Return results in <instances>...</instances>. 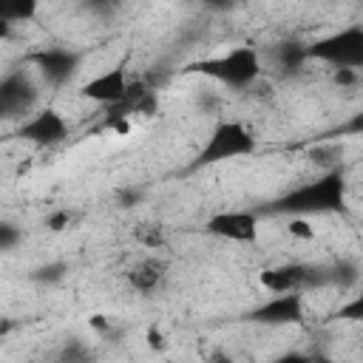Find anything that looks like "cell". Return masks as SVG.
<instances>
[{"label":"cell","mask_w":363,"mask_h":363,"mask_svg":"<svg viewBox=\"0 0 363 363\" xmlns=\"http://www.w3.org/2000/svg\"><path fill=\"white\" fill-rule=\"evenodd\" d=\"M23 241V230L14 221H0V252H11Z\"/></svg>","instance_id":"15"},{"label":"cell","mask_w":363,"mask_h":363,"mask_svg":"<svg viewBox=\"0 0 363 363\" xmlns=\"http://www.w3.org/2000/svg\"><path fill=\"white\" fill-rule=\"evenodd\" d=\"M309 159H312L315 164H329V159H340V162H343V147H337V145L315 147V150H309ZM329 167H332V164H329Z\"/></svg>","instance_id":"17"},{"label":"cell","mask_w":363,"mask_h":363,"mask_svg":"<svg viewBox=\"0 0 363 363\" xmlns=\"http://www.w3.org/2000/svg\"><path fill=\"white\" fill-rule=\"evenodd\" d=\"M289 233L298 235V238H312V235H315L303 216H292V221H289Z\"/></svg>","instance_id":"20"},{"label":"cell","mask_w":363,"mask_h":363,"mask_svg":"<svg viewBox=\"0 0 363 363\" xmlns=\"http://www.w3.org/2000/svg\"><path fill=\"white\" fill-rule=\"evenodd\" d=\"M255 150H258V139L244 122L221 119L210 130L207 142L199 147V153L193 156L187 170H201V167H213V164L233 162V159H241V156H252Z\"/></svg>","instance_id":"3"},{"label":"cell","mask_w":363,"mask_h":363,"mask_svg":"<svg viewBox=\"0 0 363 363\" xmlns=\"http://www.w3.org/2000/svg\"><path fill=\"white\" fill-rule=\"evenodd\" d=\"M269 216H329V213H346V173L340 167H329L320 176L289 187L278 199H272L264 210Z\"/></svg>","instance_id":"1"},{"label":"cell","mask_w":363,"mask_h":363,"mask_svg":"<svg viewBox=\"0 0 363 363\" xmlns=\"http://www.w3.org/2000/svg\"><path fill=\"white\" fill-rule=\"evenodd\" d=\"M60 357H62V360H85V357H88V349H82L77 340H71V346H65V349L60 352Z\"/></svg>","instance_id":"21"},{"label":"cell","mask_w":363,"mask_h":363,"mask_svg":"<svg viewBox=\"0 0 363 363\" xmlns=\"http://www.w3.org/2000/svg\"><path fill=\"white\" fill-rule=\"evenodd\" d=\"M147 343H150L153 349H162V346H164V337H162V332H159L156 326H150V332H147Z\"/></svg>","instance_id":"23"},{"label":"cell","mask_w":363,"mask_h":363,"mask_svg":"<svg viewBox=\"0 0 363 363\" xmlns=\"http://www.w3.org/2000/svg\"><path fill=\"white\" fill-rule=\"evenodd\" d=\"M68 224H71V213H68V210H54V213L45 218V227L54 230V233L62 230V227H68Z\"/></svg>","instance_id":"19"},{"label":"cell","mask_w":363,"mask_h":363,"mask_svg":"<svg viewBox=\"0 0 363 363\" xmlns=\"http://www.w3.org/2000/svg\"><path fill=\"white\" fill-rule=\"evenodd\" d=\"M37 102V88L23 68L0 77V119H23Z\"/></svg>","instance_id":"8"},{"label":"cell","mask_w":363,"mask_h":363,"mask_svg":"<svg viewBox=\"0 0 363 363\" xmlns=\"http://www.w3.org/2000/svg\"><path fill=\"white\" fill-rule=\"evenodd\" d=\"M26 62H28L31 68H37V74H40L48 85L60 88V85L71 82L74 74L79 71L82 54H79L77 48H65V45H43V48L31 51V54L26 57Z\"/></svg>","instance_id":"5"},{"label":"cell","mask_w":363,"mask_h":363,"mask_svg":"<svg viewBox=\"0 0 363 363\" xmlns=\"http://www.w3.org/2000/svg\"><path fill=\"white\" fill-rule=\"evenodd\" d=\"M332 82L346 91V88H357L360 85V68H332Z\"/></svg>","instance_id":"16"},{"label":"cell","mask_w":363,"mask_h":363,"mask_svg":"<svg viewBox=\"0 0 363 363\" xmlns=\"http://www.w3.org/2000/svg\"><path fill=\"white\" fill-rule=\"evenodd\" d=\"M187 74H201V77H210L216 79L218 85L224 88H233V91H247L258 82L261 77V57L252 45H235L218 57H204L193 65L184 68Z\"/></svg>","instance_id":"2"},{"label":"cell","mask_w":363,"mask_h":363,"mask_svg":"<svg viewBox=\"0 0 363 363\" xmlns=\"http://www.w3.org/2000/svg\"><path fill=\"white\" fill-rule=\"evenodd\" d=\"M306 60L326 62L332 68H360L363 65V26H346L306 45Z\"/></svg>","instance_id":"4"},{"label":"cell","mask_w":363,"mask_h":363,"mask_svg":"<svg viewBox=\"0 0 363 363\" xmlns=\"http://www.w3.org/2000/svg\"><path fill=\"white\" fill-rule=\"evenodd\" d=\"M167 281V261L164 258H142L128 269V284L139 295H153Z\"/></svg>","instance_id":"11"},{"label":"cell","mask_w":363,"mask_h":363,"mask_svg":"<svg viewBox=\"0 0 363 363\" xmlns=\"http://www.w3.org/2000/svg\"><path fill=\"white\" fill-rule=\"evenodd\" d=\"M65 272H68V267H65L62 261H54V264H43V267H37V269L31 272V278L40 281V284H57V281H62Z\"/></svg>","instance_id":"14"},{"label":"cell","mask_w":363,"mask_h":363,"mask_svg":"<svg viewBox=\"0 0 363 363\" xmlns=\"http://www.w3.org/2000/svg\"><path fill=\"white\" fill-rule=\"evenodd\" d=\"M119 0H85V6L94 11V14H111L116 9Z\"/></svg>","instance_id":"22"},{"label":"cell","mask_w":363,"mask_h":363,"mask_svg":"<svg viewBox=\"0 0 363 363\" xmlns=\"http://www.w3.org/2000/svg\"><path fill=\"white\" fill-rule=\"evenodd\" d=\"M9 37H11V26L9 23H0V43L9 40Z\"/></svg>","instance_id":"26"},{"label":"cell","mask_w":363,"mask_h":363,"mask_svg":"<svg viewBox=\"0 0 363 363\" xmlns=\"http://www.w3.org/2000/svg\"><path fill=\"white\" fill-rule=\"evenodd\" d=\"M128 91H130V79H128V68L125 65H113V68H105L102 74L91 77L88 82H82L79 88V96L91 99V102H99V105H119L128 99Z\"/></svg>","instance_id":"10"},{"label":"cell","mask_w":363,"mask_h":363,"mask_svg":"<svg viewBox=\"0 0 363 363\" xmlns=\"http://www.w3.org/2000/svg\"><path fill=\"white\" fill-rule=\"evenodd\" d=\"M258 210H221L204 221V233L233 244H252L258 238Z\"/></svg>","instance_id":"7"},{"label":"cell","mask_w":363,"mask_h":363,"mask_svg":"<svg viewBox=\"0 0 363 363\" xmlns=\"http://www.w3.org/2000/svg\"><path fill=\"white\" fill-rule=\"evenodd\" d=\"M11 329H14V323H11L9 318H0V340H3V337H6Z\"/></svg>","instance_id":"24"},{"label":"cell","mask_w":363,"mask_h":363,"mask_svg":"<svg viewBox=\"0 0 363 363\" xmlns=\"http://www.w3.org/2000/svg\"><path fill=\"white\" fill-rule=\"evenodd\" d=\"M275 60L284 71H298L306 62V45L298 43V40H286L275 48Z\"/></svg>","instance_id":"13"},{"label":"cell","mask_w":363,"mask_h":363,"mask_svg":"<svg viewBox=\"0 0 363 363\" xmlns=\"http://www.w3.org/2000/svg\"><path fill=\"white\" fill-rule=\"evenodd\" d=\"M337 318H343V320H360V318H363V298H354L352 303L340 306Z\"/></svg>","instance_id":"18"},{"label":"cell","mask_w":363,"mask_h":363,"mask_svg":"<svg viewBox=\"0 0 363 363\" xmlns=\"http://www.w3.org/2000/svg\"><path fill=\"white\" fill-rule=\"evenodd\" d=\"M303 292H272L264 303L252 306L244 318L250 323H267V326H286L303 320Z\"/></svg>","instance_id":"9"},{"label":"cell","mask_w":363,"mask_h":363,"mask_svg":"<svg viewBox=\"0 0 363 363\" xmlns=\"http://www.w3.org/2000/svg\"><path fill=\"white\" fill-rule=\"evenodd\" d=\"M204 6H210V9H224V6H230L233 0H201Z\"/></svg>","instance_id":"25"},{"label":"cell","mask_w":363,"mask_h":363,"mask_svg":"<svg viewBox=\"0 0 363 363\" xmlns=\"http://www.w3.org/2000/svg\"><path fill=\"white\" fill-rule=\"evenodd\" d=\"M40 11V0H0V23L11 28L20 23H31Z\"/></svg>","instance_id":"12"},{"label":"cell","mask_w":363,"mask_h":363,"mask_svg":"<svg viewBox=\"0 0 363 363\" xmlns=\"http://www.w3.org/2000/svg\"><path fill=\"white\" fill-rule=\"evenodd\" d=\"M68 122L60 111L54 108H40L34 113H26L23 122L17 125L14 130V139H23V142H31L37 147H54L60 142L68 139Z\"/></svg>","instance_id":"6"}]
</instances>
